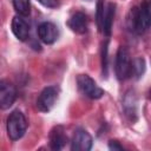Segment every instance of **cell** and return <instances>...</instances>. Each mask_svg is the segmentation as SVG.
<instances>
[{
  "mask_svg": "<svg viewBox=\"0 0 151 151\" xmlns=\"http://www.w3.org/2000/svg\"><path fill=\"white\" fill-rule=\"evenodd\" d=\"M126 26L137 34H143L151 28V8L149 2L144 1L140 7L131 8L126 19Z\"/></svg>",
  "mask_w": 151,
  "mask_h": 151,
  "instance_id": "cell-1",
  "label": "cell"
},
{
  "mask_svg": "<svg viewBox=\"0 0 151 151\" xmlns=\"http://www.w3.org/2000/svg\"><path fill=\"white\" fill-rule=\"evenodd\" d=\"M7 134L9 139L12 140H18L20 139L27 129V120L24 116V113L19 110L13 111L8 118H7Z\"/></svg>",
  "mask_w": 151,
  "mask_h": 151,
  "instance_id": "cell-2",
  "label": "cell"
},
{
  "mask_svg": "<svg viewBox=\"0 0 151 151\" xmlns=\"http://www.w3.org/2000/svg\"><path fill=\"white\" fill-rule=\"evenodd\" d=\"M114 70L118 80H126L132 76V60L129 50L124 46H120L117 51Z\"/></svg>",
  "mask_w": 151,
  "mask_h": 151,
  "instance_id": "cell-3",
  "label": "cell"
},
{
  "mask_svg": "<svg viewBox=\"0 0 151 151\" xmlns=\"http://www.w3.org/2000/svg\"><path fill=\"white\" fill-rule=\"evenodd\" d=\"M77 85L81 93L91 99H99L104 96V90L87 74H79L77 77Z\"/></svg>",
  "mask_w": 151,
  "mask_h": 151,
  "instance_id": "cell-4",
  "label": "cell"
},
{
  "mask_svg": "<svg viewBox=\"0 0 151 151\" xmlns=\"http://www.w3.org/2000/svg\"><path fill=\"white\" fill-rule=\"evenodd\" d=\"M58 96H59V88L57 86L45 87L40 92L37 99V109L41 112H50L53 109L58 99Z\"/></svg>",
  "mask_w": 151,
  "mask_h": 151,
  "instance_id": "cell-5",
  "label": "cell"
},
{
  "mask_svg": "<svg viewBox=\"0 0 151 151\" xmlns=\"http://www.w3.org/2000/svg\"><path fill=\"white\" fill-rule=\"evenodd\" d=\"M17 98V90L12 83L2 79L0 81V107L1 110L9 109Z\"/></svg>",
  "mask_w": 151,
  "mask_h": 151,
  "instance_id": "cell-6",
  "label": "cell"
},
{
  "mask_svg": "<svg viewBox=\"0 0 151 151\" xmlns=\"http://www.w3.org/2000/svg\"><path fill=\"white\" fill-rule=\"evenodd\" d=\"M92 137L91 134L83 129H78L72 138L71 149L73 151H88L92 147Z\"/></svg>",
  "mask_w": 151,
  "mask_h": 151,
  "instance_id": "cell-7",
  "label": "cell"
},
{
  "mask_svg": "<svg viewBox=\"0 0 151 151\" xmlns=\"http://www.w3.org/2000/svg\"><path fill=\"white\" fill-rule=\"evenodd\" d=\"M58 34H59L58 27L53 22L45 21L38 26V37L44 44L47 45L53 44L58 39Z\"/></svg>",
  "mask_w": 151,
  "mask_h": 151,
  "instance_id": "cell-8",
  "label": "cell"
},
{
  "mask_svg": "<svg viewBox=\"0 0 151 151\" xmlns=\"http://www.w3.org/2000/svg\"><path fill=\"white\" fill-rule=\"evenodd\" d=\"M12 32L13 34L21 41L27 40L29 35V22L25 19L24 15H15L12 19Z\"/></svg>",
  "mask_w": 151,
  "mask_h": 151,
  "instance_id": "cell-9",
  "label": "cell"
},
{
  "mask_svg": "<svg viewBox=\"0 0 151 151\" xmlns=\"http://www.w3.org/2000/svg\"><path fill=\"white\" fill-rule=\"evenodd\" d=\"M67 26L77 34H84L87 31V17L83 12H76L67 20Z\"/></svg>",
  "mask_w": 151,
  "mask_h": 151,
  "instance_id": "cell-10",
  "label": "cell"
},
{
  "mask_svg": "<svg viewBox=\"0 0 151 151\" xmlns=\"http://www.w3.org/2000/svg\"><path fill=\"white\" fill-rule=\"evenodd\" d=\"M64 129L63 126H54L51 132H50V146L52 150H61L66 142H67V137L64 133Z\"/></svg>",
  "mask_w": 151,
  "mask_h": 151,
  "instance_id": "cell-11",
  "label": "cell"
},
{
  "mask_svg": "<svg viewBox=\"0 0 151 151\" xmlns=\"http://www.w3.org/2000/svg\"><path fill=\"white\" fill-rule=\"evenodd\" d=\"M123 107H124V112L126 114V117L134 122L137 119V98L136 94L132 91H129L123 100Z\"/></svg>",
  "mask_w": 151,
  "mask_h": 151,
  "instance_id": "cell-12",
  "label": "cell"
},
{
  "mask_svg": "<svg viewBox=\"0 0 151 151\" xmlns=\"http://www.w3.org/2000/svg\"><path fill=\"white\" fill-rule=\"evenodd\" d=\"M114 12H116V5L113 2H110L106 6L105 15H104V24H103V33L106 34L107 37L111 34L113 18H114Z\"/></svg>",
  "mask_w": 151,
  "mask_h": 151,
  "instance_id": "cell-13",
  "label": "cell"
},
{
  "mask_svg": "<svg viewBox=\"0 0 151 151\" xmlns=\"http://www.w3.org/2000/svg\"><path fill=\"white\" fill-rule=\"evenodd\" d=\"M145 68H146V64H145L144 58L138 57L132 60V76L134 78H137V79L142 78L145 72Z\"/></svg>",
  "mask_w": 151,
  "mask_h": 151,
  "instance_id": "cell-14",
  "label": "cell"
},
{
  "mask_svg": "<svg viewBox=\"0 0 151 151\" xmlns=\"http://www.w3.org/2000/svg\"><path fill=\"white\" fill-rule=\"evenodd\" d=\"M13 7L19 15L27 17L31 13L29 0H13Z\"/></svg>",
  "mask_w": 151,
  "mask_h": 151,
  "instance_id": "cell-15",
  "label": "cell"
},
{
  "mask_svg": "<svg viewBox=\"0 0 151 151\" xmlns=\"http://www.w3.org/2000/svg\"><path fill=\"white\" fill-rule=\"evenodd\" d=\"M105 9L106 7L104 6V0H98L97 1V12H96V21L97 26L100 32H103V24H104V15H105Z\"/></svg>",
  "mask_w": 151,
  "mask_h": 151,
  "instance_id": "cell-16",
  "label": "cell"
},
{
  "mask_svg": "<svg viewBox=\"0 0 151 151\" xmlns=\"http://www.w3.org/2000/svg\"><path fill=\"white\" fill-rule=\"evenodd\" d=\"M109 47V40H105L101 46V67H103V74L107 76V48Z\"/></svg>",
  "mask_w": 151,
  "mask_h": 151,
  "instance_id": "cell-17",
  "label": "cell"
},
{
  "mask_svg": "<svg viewBox=\"0 0 151 151\" xmlns=\"http://www.w3.org/2000/svg\"><path fill=\"white\" fill-rule=\"evenodd\" d=\"M42 6L48 8H54L58 6V0H38Z\"/></svg>",
  "mask_w": 151,
  "mask_h": 151,
  "instance_id": "cell-18",
  "label": "cell"
},
{
  "mask_svg": "<svg viewBox=\"0 0 151 151\" xmlns=\"http://www.w3.org/2000/svg\"><path fill=\"white\" fill-rule=\"evenodd\" d=\"M109 149H110V150H113V151H114V150H119V151H120V150H124V147H123V146L119 144V142H117V140H110V142H109Z\"/></svg>",
  "mask_w": 151,
  "mask_h": 151,
  "instance_id": "cell-19",
  "label": "cell"
},
{
  "mask_svg": "<svg viewBox=\"0 0 151 151\" xmlns=\"http://www.w3.org/2000/svg\"><path fill=\"white\" fill-rule=\"evenodd\" d=\"M149 94H150V100H151V90H150V93Z\"/></svg>",
  "mask_w": 151,
  "mask_h": 151,
  "instance_id": "cell-20",
  "label": "cell"
},
{
  "mask_svg": "<svg viewBox=\"0 0 151 151\" xmlns=\"http://www.w3.org/2000/svg\"><path fill=\"white\" fill-rule=\"evenodd\" d=\"M149 5H150V8H151V0H150V4Z\"/></svg>",
  "mask_w": 151,
  "mask_h": 151,
  "instance_id": "cell-21",
  "label": "cell"
}]
</instances>
